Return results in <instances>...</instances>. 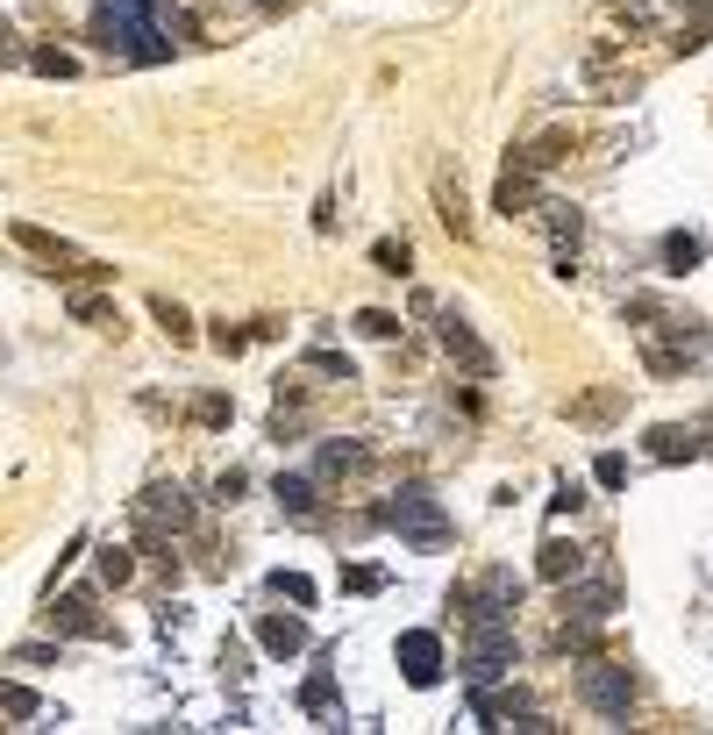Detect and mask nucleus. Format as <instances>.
Returning <instances> with one entry per match:
<instances>
[{
    "instance_id": "1",
    "label": "nucleus",
    "mask_w": 713,
    "mask_h": 735,
    "mask_svg": "<svg viewBox=\"0 0 713 735\" xmlns=\"http://www.w3.org/2000/svg\"><path fill=\"white\" fill-rule=\"evenodd\" d=\"M378 521H386L400 543H414V550H442L450 543V514H442V500L422 493V486H400V493L378 507Z\"/></svg>"
},
{
    "instance_id": "11",
    "label": "nucleus",
    "mask_w": 713,
    "mask_h": 735,
    "mask_svg": "<svg viewBox=\"0 0 713 735\" xmlns=\"http://www.w3.org/2000/svg\"><path fill=\"white\" fill-rule=\"evenodd\" d=\"M535 571H543L549 585H571L578 571H585V557H578V543H543V565Z\"/></svg>"
},
{
    "instance_id": "21",
    "label": "nucleus",
    "mask_w": 713,
    "mask_h": 735,
    "mask_svg": "<svg viewBox=\"0 0 713 735\" xmlns=\"http://www.w3.org/2000/svg\"><path fill=\"white\" fill-rule=\"evenodd\" d=\"M300 707H307V714H322V707H328V671H314V679H307Z\"/></svg>"
},
{
    "instance_id": "9",
    "label": "nucleus",
    "mask_w": 713,
    "mask_h": 735,
    "mask_svg": "<svg viewBox=\"0 0 713 735\" xmlns=\"http://www.w3.org/2000/svg\"><path fill=\"white\" fill-rule=\"evenodd\" d=\"M51 629H65V635H107L101 615L86 607V593H65V599H57V607H51Z\"/></svg>"
},
{
    "instance_id": "27",
    "label": "nucleus",
    "mask_w": 713,
    "mask_h": 735,
    "mask_svg": "<svg viewBox=\"0 0 713 735\" xmlns=\"http://www.w3.org/2000/svg\"><path fill=\"white\" fill-rule=\"evenodd\" d=\"M36 72H57V79H65L72 57H65V51H36Z\"/></svg>"
},
{
    "instance_id": "20",
    "label": "nucleus",
    "mask_w": 713,
    "mask_h": 735,
    "mask_svg": "<svg viewBox=\"0 0 713 735\" xmlns=\"http://www.w3.org/2000/svg\"><path fill=\"white\" fill-rule=\"evenodd\" d=\"M272 593H286V599H300V607H307V599H314V585H307L300 571H278V579H272Z\"/></svg>"
},
{
    "instance_id": "7",
    "label": "nucleus",
    "mask_w": 713,
    "mask_h": 735,
    "mask_svg": "<svg viewBox=\"0 0 713 735\" xmlns=\"http://www.w3.org/2000/svg\"><path fill=\"white\" fill-rule=\"evenodd\" d=\"M8 236H15V250L43 257L51 272H79V250H72V243H57L51 229H36V222H8Z\"/></svg>"
},
{
    "instance_id": "17",
    "label": "nucleus",
    "mask_w": 713,
    "mask_h": 735,
    "mask_svg": "<svg viewBox=\"0 0 713 735\" xmlns=\"http://www.w3.org/2000/svg\"><path fill=\"white\" fill-rule=\"evenodd\" d=\"M663 257H671V272H692L699 257H706V236H671V243H663Z\"/></svg>"
},
{
    "instance_id": "14",
    "label": "nucleus",
    "mask_w": 713,
    "mask_h": 735,
    "mask_svg": "<svg viewBox=\"0 0 713 735\" xmlns=\"http://www.w3.org/2000/svg\"><path fill=\"white\" fill-rule=\"evenodd\" d=\"M571 607H578V615H585V621H607V615H613V585H607V579L578 585V593H571Z\"/></svg>"
},
{
    "instance_id": "18",
    "label": "nucleus",
    "mask_w": 713,
    "mask_h": 735,
    "mask_svg": "<svg viewBox=\"0 0 713 735\" xmlns=\"http://www.w3.org/2000/svg\"><path fill=\"white\" fill-rule=\"evenodd\" d=\"M72 314H79V322H93V328H107V314H115V308H107V300H93V293H79V300H72Z\"/></svg>"
},
{
    "instance_id": "12",
    "label": "nucleus",
    "mask_w": 713,
    "mask_h": 735,
    "mask_svg": "<svg viewBox=\"0 0 713 735\" xmlns=\"http://www.w3.org/2000/svg\"><path fill=\"white\" fill-rule=\"evenodd\" d=\"M364 464H372L364 443H322V479H350V472H364Z\"/></svg>"
},
{
    "instance_id": "6",
    "label": "nucleus",
    "mask_w": 713,
    "mask_h": 735,
    "mask_svg": "<svg viewBox=\"0 0 713 735\" xmlns=\"http://www.w3.org/2000/svg\"><path fill=\"white\" fill-rule=\"evenodd\" d=\"M442 350H450V358L464 364V372H478V378H493V350H485V343L471 336V322H464V314H442Z\"/></svg>"
},
{
    "instance_id": "25",
    "label": "nucleus",
    "mask_w": 713,
    "mask_h": 735,
    "mask_svg": "<svg viewBox=\"0 0 713 735\" xmlns=\"http://www.w3.org/2000/svg\"><path fill=\"white\" fill-rule=\"evenodd\" d=\"M442 222L464 229V193H457V186H442Z\"/></svg>"
},
{
    "instance_id": "8",
    "label": "nucleus",
    "mask_w": 713,
    "mask_h": 735,
    "mask_svg": "<svg viewBox=\"0 0 713 735\" xmlns=\"http://www.w3.org/2000/svg\"><path fill=\"white\" fill-rule=\"evenodd\" d=\"M257 643H264L272 657H300L307 650V621L300 615H264L257 621Z\"/></svg>"
},
{
    "instance_id": "19",
    "label": "nucleus",
    "mask_w": 713,
    "mask_h": 735,
    "mask_svg": "<svg viewBox=\"0 0 713 735\" xmlns=\"http://www.w3.org/2000/svg\"><path fill=\"white\" fill-rule=\"evenodd\" d=\"M356 328H364V336H392V328H400V314H386V308H364V314H356Z\"/></svg>"
},
{
    "instance_id": "4",
    "label": "nucleus",
    "mask_w": 713,
    "mask_h": 735,
    "mask_svg": "<svg viewBox=\"0 0 713 735\" xmlns=\"http://www.w3.org/2000/svg\"><path fill=\"white\" fill-rule=\"evenodd\" d=\"M400 671H407V685H436L442 679V635L436 629H407L400 635Z\"/></svg>"
},
{
    "instance_id": "5",
    "label": "nucleus",
    "mask_w": 713,
    "mask_h": 735,
    "mask_svg": "<svg viewBox=\"0 0 713 735\" xmlns=\"http://www.w3.org/2000/svg\"><path fill=\"white\" fill-rule=\"evenodd\" d=\"M514 599H521V579H514V571H493V579L478 585V593H464V607H471L464 621H507V615H514Z\"/></svg>"
},
{
    "instance_id": "22",
    "label": "nucleus",
    "mask_w": 713,
    "mask_h": 735,
    "mask_svg": "<svg viewBox=\"0 0 713 735\" xmlns=\"http://www.w3.org/2000/svg\"><path fill=\"white\" fill-rule=\"evenodd\" d=\"M378 272H407V243H378Z\"/></svg>"
},
{
    "instance_id": "2",
    "label": "nucleus",
    "mask_w": 713,
    "mask_h": 735,
    "mask_svg": "<svg viewBox=\"0 0 713 735\" xmlns=\"http://www.w3.org/2000/svg\"><path fill=\"white\" fill-rule=\"evenodd\" d=\"M514 671V629L507 621H471V665H464V679L471 685H493Z\"/></svg>"
},
{
    "instance_id": "10",
    "label": "nucleus",
    "mask_w": 713,
    "mask_h": 735,
    "mask_svg": "<svg viewBox=\"0 0 713 735\" xmlns=\"http://www.w3.org/2000/svg\"><path fill=\"white\" fill-rule=\"evenodd\" d=\"M272 493H278V507H286L293 521H322V500H314V479H278Z\"/></svg>"
},
{
    "instance_id": "26",
    "label": "nucleus",
    "mask_w": 713,
    "mask_h": 735,
    "mask_svg": "<svg viewBox=\"0 0 713 735\" xmlns=\"http://www.w3.org/2000/svg\"><path fill=\"white\" fill-rule=\"evenodd\" d=\"M157 322H165V328H171V336H193V328H186V314L171 308V300H157Z\"/></svg>"
},
{
    "instance_id": "15",
    "label": "nucleus",
    "mask_w": 713,
    "mask_h": 735,
    "mask_svg": "<svg viewBox=\"0 0 713 735\" xmlns=\"http://www.w3.org/2000/svg\"><path fill=\"white\" fill-rule=\"evenodd\" d=\"M692 428H649V457H663V464H671V457H692Z\"/></svg>"
},
{
    "instance_id": "16",
    "label": "nucleus",
    "mask_w": 713,
    "mask_h": 735,
    "mask_svg": "<svg viewBox=\"0 0 713 735\" xmlns=\"http://www.w3.org/2000/svg\"><path fill=\"white\" fill-rule=\"evenodd\" d=\"M0 714H15V721H36V714H43V700H36L29 685H15V679H0Z\"/></svg>"
},
{
    "instance_id": "23",
    "label": "nucleus",
    "mask_w": 713,
    "mask_h": 735,
    "mask_svg": "<svg viewBox=\"0 0 713 735\" xmlns=\"http://www.w3.org/2000/svg\"><path fill=\"white\" fill-rule=\"evenodd\" d=\"M593 472H599V486H621V479H628V457H613V450H607Z\"/></svg>"
},
{
    "instance_id": "13",
    "label": "nucleus",
    "mask_w": 713,
    "mask_h": 735,
    "mask_svg": "<svg viewBox=\"0 0 713 735\" xmlns=\"http://www.w3.org/2000/svg\"><path fill=\"white\" fill-rule=\"evenodd\" d=\"M143 514H151V521H171V529H186V493H179V486H157L151 500H143Z\"/></svg>"
},
{
    "instance_id": "24",
    "label": "nucleus",
    "mask_w": 713,
    "mask_h": 735,
    "mask_svg": "<svg viewBox=\"0 0 713 735\" xmlns=\"http://www.w3.org/2000/svg\"><path fill=\"white\" fill-rule=\"evenodd\" d=\"M129 571H137V565H129L121 550H107V557H101V579H107V585H121V579H129Z\"/></svg>"
},
{
    "instance_id": "29",
    "label": "nucleus",
    "mask_w": 713,
    "mask_h": 735,
    "mask_svg": "<svg viewBox=\"0 0 713 735\" xmlns=\"http://www.w3.org/2000/svg\"><path fill=\"white\" fill-rule=\"evenodd\" d=\"M257 8H278V0H257Z\"/></svg>"
},
{
    "instance_id": "28",
    "label": "nucleus",
    "mask_w": 713,
    "mask_h": 735,
    "mask_svg": "<svg viewBox=\"0 0 713 735\" xmlns=\"http://www.w3.org/2000/svg\"><path fill=\"white\" fill-rule=\"evenodd\" d=\"M193 414H200V422H229V400H221V394H207V400H200V408H193Z\"/></svg>"
},
{
    "instance_id": "3",
    "label": "nucleus",
    "mask_w": 713,
    "mask_h": 735,
    "mask_svg": "<svg viewBox=\"0 0 713 735\" xmlns=\"http://www.w3.org/2000/svg\"><path fill=\"white\" fill-rule=\"evenodd\" d=\"M578 693H585V707H593V714H607V721H628V707H635L628 665H585Z\"/></svg>"
}]
</instances>
